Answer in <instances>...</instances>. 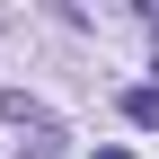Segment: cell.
Masks as SVG:
<instances>
[{"mask_svg": "<svg viewBox=\"0 0 159 159\" xmlns=\"http://www.w3.org/2000/svg\"><path fill=\"white\" fill-rule=\"evenodd\" d=\"M97 159H133V150H97Z\"/></svg>", "mask_w": 159, "mask_h": 159, "instance_id": "cell-2", "label": "cell"}, {"mask_svg": "<svg viewBox=\"0 0 159 159\" xmlns=\"http://www.w3.org/2000/svg\"><path fill=\"white\" fill-rule=\"evenodd\" d=\"M124 115H133L142 133H159V89H124Z\"/></svg>", "mask_w": 159, "mask_h": 159, "instance_id": "cell-1", "label": "cell"}]
</instances>
